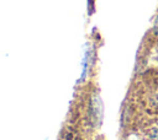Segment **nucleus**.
I'll use <instances>...</instances> for the list:
<instances>
[{
  "instance_id": "2",
  "label": "nucleus",
  "mask_w": 158,
  "mask_h": 140,
  "mask_svg": "<svg viewBox=\"0 0 158 140\" xmlns=\"http://www.w3.org/2000/svg\"><path fill=\"white\" fill-rule=\"evenodd\" d=\"M152 139L153 140H158V129H154L152 131Z\"/></svg>"
},
{
  "instance_id": "1",
  "label": "nucleus",
  "mask_w": 158,
  "mask_h": 140,
  "mask_svg": "<svg viewBox=\"0 0 158 140\" xmlns=\"http://www.w3.org/2000/svg\"><path fill=\"white\" fill-rule=\"evenodd\" d=\"M62 140H79V136L73 129L68 128L62 133Z\"/></svg>"
},
{
  "instance_id": "3",
  "label": "nucleus",
  "mask_w": 158,
  "mask_h": 140,
  "mask_svg": "<svg viewBox=\"0 0 158 140\" xmlns=\"http://www.w3.org/2000/svg\"><path fill=\"white\" fill-rule=\"evenodd\" d=\"M128 140H138V139H137L136 136H133V135H132V136H130V138H128Z\"/></svg>"
}]
</instances>
